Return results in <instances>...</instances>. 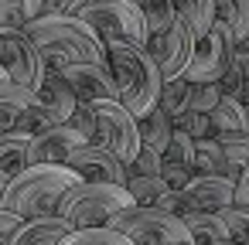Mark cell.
Returning <instances> with one entry per match:
<instances>
[{
    "label": "cell",
    "instance_id": "cell-33",
    "mask_svg": "<svg viewBox=\"0 0 249 245\" xmlns=\"http://www.w3.org/2000/svg\"><path fill=\"white\" fill-rule=\"evenodd\" d=\"M160 167H164V153H157L150 147H140L133 163H126V177H160Z\"/></svg>",
    "mask_w": 249,
    "mask_h": 245
},
{
    "label": "cell",
    "instance_id": "cell-46",
    "mask_svg": "<svg viewBox=\"0 0 249 245\" xmlns=\"http://www.w3.org/2000/svg\"><path fill=\"white\" fill-rule=\"evenodd\" d=\"M246 109V133H249V106H242Z\"/></svg>",
    "mask_w": 249,
    "mask_h": 245
},
{
    "label": "cell",
    "instance_id": "cell-35",
    "mask_svg": "<svg viewBox=\"0 0 249 245\" xmlns=\"http://www.w3.org/2000/svg\"><path fill=\"white\" fill-rule=\"evenodd\" d=\"M69 126H72L75 133H82V136H86V143H96V109H92L89 102H79V106L72 109Z\"/></svg>",
    "mask_w": 249,
    "mask_h": 245
},
{
    "label": "cell",
    "instance_id": "cell-1",
    "mask_svg": "<svg viewBox=\"0 0 249 245\" xmlns=\"http://www.w3.org/2000/svg\"><path fill=\"white\" fill-rule=\"evenodd\" d=\"M106 62L120 92V102L130 109V116L143 119L147 113H154L160 102L164 79L157 62L147 55V48L126 45V41H106Z\"/></svg>",
    "mask_w": 249,
    "mask_h": 245
},
{
    "label": "cell",
    "instance_id": "cell-16",
    "mask_svg": "<svg viewBox=\"0 0 249 245\" xmlns=\"http://www.w3.org/2000/svg\"><path fill=\"white\" fill-rule=\"evenodd\" d=\"M35 102H38V92L4 79L0 82V130H18Z\"/></svg>",
    "mask_w": 249,
    "mask_h": 245
},
{
    "label": "cell",
    "instance_id": "cell-12",
    "mask_svg": "<svg viewBox=\"0 0 249 245\" xmlns=\"http://www.w3.org/2000/svg\"><path fill=\"white\" fill-rule=\"evenodd\" d=\"M62 79L72 85L75 99L79 102H106V99H120L116 92V82H113V72H109V62L106 65H65L62 68Z\"/></svg>",
    "mask_w": 249,
    "mask_h": 245
},
{
    "label": "cell",
    "instance_id": "cell-29",
    "mask_svg": "<svg viewBox=\"0 0 249 245\" xmlns=\"http://www.w3.org/2000/svg\"><path fill=\"white\" fill-rule=\"evenodd\" d=\"M164 163H178V167H188L195 174V140L181 130H174L167 150H164Z\"/></svg>",
    "mask_w": 249,
    "mask_h": 245
},
{
    "label": "cell",
    "instance_id": "cell-22",
    "mask_svg": "<svg viewBox=\"0 0 249 245\" xmlns=\"http://www.w3.org/2000/svg\"><path fill=\"white\" fill-rule=\"evenodd\" d=\"M184 228H188L191 245H218V242L229 238L222 214H212V211H191V214H184Z\"/></svg>",
    "mask_w": 249,
    "mask_h": 245
},
{
    "label": "cell",
    "instance_id": "cell-5",
    "mask_svg": "<svg viewBox=\"0 0 249 245\" xmlns=\"http://www.w3.org/2000/svg\"><path fill=\"white\" fill-rule=\"evenodd\" d=\"M75 17L86 21L103 41H126V45H147V24L137 0H79Z\"/></svg>",
    "mask_w": 249,
    "mask_h": 245
},
{
    "label": "cell",
    "instance_id": "cell-3",
    "mask_svg": "<svg viewBox=\"0 0 249 245\" xmlns=\"http://www.w3.org/2000/svg\"><path fill=\"white\" fill-rule=\"evenodd\" d=\"M24 31L38 41L41 55H58L69 65H106V41L75 14L28 21Z\"/></svg>",
    "mask_w": 249,
    "mask_h": 245
},
{
    "label": "cell",
    "instance_id": "cell-30",
    "mask_svg": "<svg viewBox=\"0 0 249 245\" xmlns=\"http://www.w3.org/2000/svg\"><path fill=\"white\" fill-rule=\"evenodd\" d=\"M79 0H24V17L38 21V17H62V14H75Z\"/></svg>",
    "mask_w": 249,
    "mask_h": 245
},
{
    "label": "cell",
    "instance_id": "cell-48",
    "mask_svg": "<svg viewBox=\"0 0 249 245\" xmlns=\"http://www.w3.org/2000/svg\"><path fill=\"white\" fill-rule=\"evenodd\" d=\"M4 79H7V72H4V65H0V82H4Z\"/></svg>",
    "mask_w": 249,
    "mask_h": 245
},
{
    "label": "cell",
    "instance_id": "cell-4",
    "mask_svg": "<svg viewBox=\"0 0 249 245\" xmlns=\"http://www.w3.org/2000/svg\"><path fill=\"white\" fill-rule=\"evenodd\" d=\"M130 204H133V197L120 184H75L62 197L58 218L72 231L75 228H99V225H109V218Z\"/></svg>",
    "mask_w": 249,
    "mask_h": 245
},
{
    "label": "cell",
    "instance_id": "cell-24",
    "mask_svg": "<svg viewBox=\"0 0 249 245\" xmlns=\"http://www.w3.org/2000/svg\"><path fill=\"white\" fill-rule=\"evenodd\" d=\"M212 4H215V21H222L235 41L249 34V0H212Z\"/></svg>",
    "mask_w": 249,
    "mask_h": 245
},
{
    "label": "cell",
    "instance_id": "cell-40",
    "mask_svg": "<svg viewBox=\"0 0 249 245\" xmlns=\"http://www.w3.org/2000/svg\"><path fill=\"white\" fill-rule=\"evenodd\" d=\"M154 208H160V211H167V214H174V218H184V214H188V204H184L181 191H171V187L157 197V204H154Z\"/></svg>",
    "mask_w": 249,
    "mask_h": 245
},
{
    "label": "cell",
    "instance_id": "cell-45",
    "mask_svg": "<svg viewBox=\"0 0 249 245\" xmlns=\"http://www.w3.org/2000/svg\"><path fill=\"white\" fill-rule=\"evenodd\" d=\"M239 102H242V106H249V79H246V85H242V96H239Z\"/></svg>",
    "mask_w": 249,
    "mask_h": 245
},
{
    "label": "cell",
    "instance_id": "cell-41",
    "mask_svg": "<svg viewBox=\"0 0 249 245\" xmlns=\"http://www.w3.org/2000/svg\"><path fill=\"white\" fill-rule=\"evenodd\" d=\"M21 221H24V218H18L14 211L0 208V245H11V238H14V231H18Z\"/></svg>",
    "mask_w": 249,
    "mask_h": 245
},
{
    "label": "cell",
    "instance_id": "cell-36",
    "mask_svg": "<svg viewBox=\"0 0 249 245\" xmlns=\"http://www.w3.org/2000/svg\"><path fill=\"white\" fill-rule=\"evenodd\" d=\"M222 99V89L218 82H208V85H191V109L195 113H212Z\"/></svg>",
    "mask_w": 249,
    "mask_h": 245
},
{
    "label": "cell",
    "instance_id": "cell-31",
    "mask_svg": "<svg viewBox=\"0 0 249 245\" xmlns=\"http://www.w3.org/2000/svg\"><path fill=\"white\" fill-rule=\"evenodd\" d=\"M215 140H218L222 153L229 157V163H235L239 170L249 167V133H222Z\"/></svg>",
    "mask_w": 249,
    "mask_h": 245
},
{
    "label": "cell",
    "instance_id": "cell-14",
    "mask_svg": "<svg viewBox=\"0 0 249 245\" xmlns=\"http://www.w3.org/2000/svg\"><path fill=\"white\" fill-rule=\"evenodd\" d=\"M79 147H86V136L75 133L69 123H58L38 136H31L28 143V167L31 163H65Z\"/></svg>",
    "mask_w": 249,
    "mask_h": 245
},
{
    "label": "cell",
    "instance_id": "cell-39",
    "mask_svg": "<svg viewBox=\"0 0 249 245\" xmlns=\"http://www.w3.org/2000/svg\"><path fill=\"white\" fill-rule=\"evenodd\" d=\"M195 174L188 170V167H178V163H164L160 167V180L171 187V191H184V184L191 180Z\"/></svg>",
    "mask_w": 249,
    "mask_h": 245
},
{
    "label": "cell",
    "instance_id": "cell-47",
    "mask_svg": "<svg viewBox=\"0 0 249 245\" xmlns=\"http://www.w3.org/2000/svg\"><path fill=\"white\" fill-rule=\"evenodd\" d=\"M218 245H242V242H232V238H225V242H218Z\"/></svg>",
    "mask_w": 249,
    "mask_h": 245
},
{
    "label": "cell",
    "instance_id": "cell-49",
    "mask_svg": "<svg viewBox=\"0 0 249 245\" xmlns=\"http://www.w3.org/2000/svg\"><path fill=\"white\" fill-rule=\"evenodd\" d=\"M184 245H191V242H184Z\"/></svg>",
    "mask_w": 249,
    "mask_h": 245
},
{
    "label": "cell",
    "instance_id": "cell-8",
    "mask_svg": "<svg viewBox=\"0 0 249 245\" xmlns=\"http://www.w3.org/2000/svg\"><path fill=\"white\" fill-rule=\"evenodd\" d=\"M92 109H96V143L116 153L123 163H133V157L140 153V133H137V119L130 116V109L120 99L96 102Z\"/></svg>",
    "mask_w": 249,
    "mask_h": 245
},
{
    "label": "cell",
    "instance_id": "cell-2",
    "mask_svg": "<svg viewBox=\"0 0 249 245\" xmlns=\"http://www.w3.org/2000/svg\"><path fill=\"white\" fill-rule=\"evenodd\" d=\"M82 184L65 163H31L21 174L11 177L7 194H4V208L14 211L18 218H45V214H58L62 197Z\"/></svg>",
    "mask_w": 249,
    "mask_h": 245
},
{
    "label": "cell",
    "instance_id": "cell-23",
    "mask_svg": "<svg viewBox=\"0 0 249 245\" xmlns=\"http://www.w3.org/2000/svg\"><path fill=\"white\" fill-rule=\"evenodd\" d=\"M208 119H212V133L215 136H222V133H246V109L235 99L222 96L218 106L208 113Z\"/></svg>",
    "mask_w": 249,
    "mask_h": 245
},
{
    "label": "cell",
    "instance_id": "cell-44",
    "mask_svg": "<svg viewBox=\"0 0 249 245\" xmlns=\"http://www.w3.org/2000/svg\"><path fill=\"white\" fill-rule=\"evenodd\" d=\"M7 184H11V177H4V174H0V208H4V194H7Z\"/></svg>",
    "mask_w": 249,
    "mask_h": 245
},
{
    "label": "cell",
    "instance_id": "cell-37",
    "mask_svg": "<svg viewBox=\"0 0 249 245\" xmlns=\"http://www.w3.org/2000/svg\"><path fill=\"white\" fill-rule=\"evenodd\" d=\"M24 0H0V28H24Z\"/></svg>",
    "mask_w": 249,
    "mask_h": 245
},
{
    "label": "cell",
    "instance_id": "cell-19",
    "mask_svg": "<svg viewBox=\"0 0 249 245\" xmlns=\"http://www.w3.org/2000/svg\"><path fill=\"white\" fill-rule=\"evenodd\" d=\"M171 4H174L178 21L191 31L195 41H201L212 31V24H215V4L212 0H171Z\"/></svg>",
    "mask_w": 249,
    "mask_h": 245
},
{
    "label": "cell",
    "instance_id": "cell-17",
    "mask_svg": "<svg viewBox=\"0 0 249 245\" xmlns=\"http://www.w3.org/2000/svg\"><path fill=\"white\" fill-rule=\"evenodd\" d=\"M195 174H212V177H225V180H239L242 170L235 163H229V157L222 153L218 140H195Z\"/></svg>",
    "mask_w": 249,
    "mask_h": 245
},
{
    "label": "cell",
    "instance_id": "cell-11",
    "mask_svg": "<svg viewBox=\"0 0 249 245\" xmlns=\"http://www.w3.org/2000/svg\"><path fill=\"white\" fill-rule=\"evenodd\" d=\"M65 167H69L82 184H120V187H126V163H123L116 153H109L106 147H99V143L79 147V150L65 160Z\"/></svg>",
    "mask_w": 249,
    "mask_h": 245
},
{
    "label": "cell",
    "instance_id": "cell-15",
    "mask_svg": "<svg viewBox=\"0 0 249 245\" xmlns=\"http://www.w3.org/2000/svg\"><path fill=\"white\" fill-rule=\"evenodd\" d=\"M72 228L58 218V214H45V218H24L11 238V245H62V238Z\"/></svg>",
    "mask_w": 249,
    "mask_h": 245
},
{
    "label": "cell",
    "instance_id": "cell-38",
    "mask_svg": "<svg viewBox=\"0 0 249 245\" xmlns=\"http://www.w3.org/2000/svg\"><path fill=\"white\" fill-rule=\"evenodd\" d=\"M242 85H246V75H242L235 65H229V68H225V75L218 79L222 96H225V99H235V102H239V96H242Z\"/></svg>",
    "mask_w": 249,
    "mask_h": 245
},
{
    "label": "cell",
    "instance_id": "cell-34",
    "mask_svg": "<svg viewBox=\"0 0 249 245\" xmlns=\"http://www.w3.org/2000/svg\"><path fill=\"white\" fill-rule=\"evenodd\" d=\"M174 130L188 133L191 140H208V136H215V133H212V119H208V113H195V109L181 113V116L174 119Z\"/></svg>",
    "mask_w": 249,
    "mask_h": 245
},
{
    "label": "cell",
    "instance_id": "cell-21",
    "mask_svg": "<svg viewBox=\"0 0 249 245\" xmlns=\"http://www.w3.org/2000/svg\"><path fill=\"white\" fill-rule=\"evenodd\" d=\"M137 133H140V147H150L157 153L167 150L171 136H174V119L157 106L154 113H147L143 119H137Z\"/></svg>",
    "mask_w": 249,
    "mask_h": 245
},
{
    "label": "cell",
    "instance_id": "cell-28",
    "mask_svg": "<svg viewBox=\"0 0 249 245\" xmlns=\"http://www.w3.org/2000/svg\"><path fill=\"white\" fill-rule=\"evenodd\" d=\"M126 191H130L137 208H154L157 197L167 191V184L160 177H126Z\"/></svg>",
    "mask_w": 249,
    "mask_h": 245
},
{
    "label": "cell",
    "instance_id": "cell-26",
    "mask_svg": "<svg viewBox=\"0 0 249 245\" xmlns=\"http://www.w3.org/2000/svg\"><path fill=\"white\" fill-rule=\"evenodd\" d=\"M157 106H160L171 119H178L181 113H188V109H191V82H188V79H171V82H164Z\"/></svg>",
    "mask_w": 249,
    "mask_h": 245
},
{
    "label": "cell",
    "instance_id": "cell-18",
    "mask_svg": "<svg viewBox=\"0 0 249 245\" xmlns=\"http://www.w3.org/2000/svg\"><path fill=\"white\" fill-rule=\"evenodd\" d=\"M38 99H41V102L58 116V123H69L72 109L79 106V99H75L72 85L62 79V72H52V68H48V75H45V82H41V89H38Z\"/></svg>",
    "mask_w": 249,
    "mask_h": 245
},
{
    "label": "cell",
    "instance_id": "cell-9",
    "mask_svg": "<svg viewBox=\"0 0 249 245\" xmlns=\"http://www.w3.org/2000/svg\"><path fill=\"white\" fill-rule=\"evenodd\" d=\"M232 48H235L232 31H229L222 21H215L212 31H208L201 41H195V55H191V65H188L184 79H188L191 85L218 82V79L225 75V68L232 65Z\"/></svg>",
    "mask_w": 249,
    "mask_h": 245
},
{
    "label": "cell",
    "instance_id": "cell-25",
    "mask_svg": "<svg viewBox=\"0 0 249 245\" xmlns=\"http://www.w3.org/2000/svg\"><path fill=\"white\" fill-rule=\"evenodd\" d=\"M62 245H133L123 231L109 228V225H99V228H75L62 238Z\"/></svg>",
    "mask_w": 249,
    "mask_h": 245
},
{
    "label": "cell",
    "instance_id": "cell-43",
    "mask_svg": "<svg viewBox=\"0 0 249 245\" xmlns=\"http://www.w3.org/2000/svg\"><path fill=\"white\" fill-rule=\"evenodd\" d=\"M235 204H242V208L249 204V167H246L242 177L235 180Z\"/></svg>",
    "mask_w": 249,
    "mask_h": 245
},
{
    "label": "cell",
    "instance_id": "cell-20",
    "mask_svg": "<svg viewBox=\"0 0 249 245\" xmlns=\"http://www.w3.org/2000/svg\"><path fill=\"white\" fill-rule=\"evenodd\" d=\"M28 143L31 136L21 130H0V174L14 177L28 167Z\"/></svg>",
    "mask_w": 249,
    "mask_h": 245
},
{
    "label": "cell",
    "instance_id": "cell-42",
    "mask_svg": "<svg viewBox=\"0 0 249 245\" xmlns=\"http://www.w3.org/2000/svg\"><path fill=\"white\" fill-rule=\"evenodd\" d=\"M232 65H235V68L249 79V34L235 41V48H232Z\"/></svg>",
    "mask_w": 249,
    "mask_h": 245
},
{
    "label": "cell",
    "instance_id": "cell-27",
    "mask_svg": "<svg viewBox=\"0 0 249 245\" xmlns=\"http://www.w3.org/2000/svg\"><path fill=\"white\" fill-rule=\"evenodd\" d=\"M140 11H143L147 34H160V31H167V28L178 24V14H174L171 0H140Z\"/></svg>",
    "mask_w": 249,
    "mask_h": 245
},
{
    "label": "cell",
    "instance_id": "cell-32",
    "mask_svg": "<svg viewBox=\"0 0 249 245\" xmlns=\"http://www.w3.org/2000/svg\"><path fill=\"white\" fill-rule=\"evenodd\" d=\"M218 214H222V221H225L229 238L249 245V204H246V208H242V204H232V208H225V211H218Z\"/></svg>",
    "mask_w": 249,
    "mask_h": 245
},
{
    "label": "cell",
    "instance_id": "cell-50",
    "mask_svg": "<svg viewBox=\"0 0 249 245\" xmlns=\"http://www.w3.org/2000/svg\"><path fill=\"white\" fill-rule=\"evenodd\" d=\"M137 4H140V0H137Z\"/></svg>",
    "mask_w": 249,
    "mask_h": 245
},
{
    "label": "cell",
    "instance_id": "cell-10",
    "mask_svg": "<svg viewBox=\"0 0 249 245\" xmlns=\"http://www.w3.org/2000/svg\"><path fill=\"white\" fill-rule=\"evenodd\" d=\"M143 48H147V55L157 62L160 79L171 82V79H184V72H188V65H191V55H195V38H191V31L178 21L174 28H167V31H160V34H150Z\"/></svg>",
    "mask_w": 249,
    "mask_h": 245
},
{
    "label": "cell",
    "instance_id": "cell-6",
    "mask_svg": "<svg viewBox=\"0 0 249 245\" xmlns=\"http://www.w3.org/2000/svg\"><path fill=\"white\" fill-rule=\"evenodd\" d=\"M109 228L123 231L133 245H184L191 242L188 238V228H184V218H174L160 208H123L109 218Z\"/></svg>",
    "mask_w": 249,
    "mask_h": 245
},
{
    "label": "cell",
    "instance_id": "cell-7",
    "mask_svg": "<svg viewBox=\"0 0 249 245\" xmlns=\"http://www.w3.org/2000/svg\"><path fill=\"white\" fill-rule=\"evenodd\" d=\"M0 65H4L11 82H18L31 92H38L48 75L45 55L24 28H0Z\"/></svg>",
    "mask_w": 249,
    "mask_h": 245
},
{
    "label": "cell",
    "instance_id": "cell-13",
    "mask_svg": "<svg viewBox=\"0 0 249 245\" xmlns=\"http://www.w3.org/2000/svg\"><path fill=\"white\" fill-rule=\"evenodd\" d=\"M184 204H188V214L191 211H225L235 204V180H225V177H212V174H195L184 191H181Z\"/></svg>",
    "mask_w": 249,
    "mask_h": 245
}]
</instances>
